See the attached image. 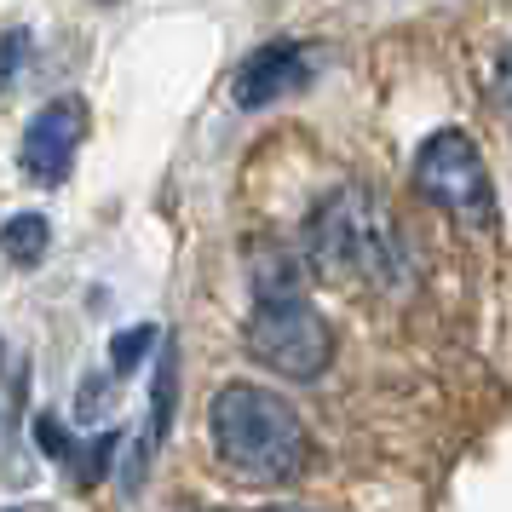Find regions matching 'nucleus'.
<instances>
[{"label":"nucleus","mask_w":512,"mask_h":512,"mask_svg":"<svg viewBox=\"0 0 512 512\" xmlns=\"http://www.w3.org/2000/svg\"><path fill=\"white\" fill-rule=\"evenodd\" d=\"M208 438L219 466L236 484H254V489L294 484L305 461H311V438H305L300 409L271 386H254V380H231V386L213 392Z\"/></svg>","instance_id":"obj_1"},{"label":"nucleus","mask_w":512,"mask_h":512,"mask_svg":"<svg viewBox=\"0 0 512 512\" xmlns=\"http://www.w3.org/2000/svg\"><path fill=\"white\" fill-rule=\"evenodd\" d=\"M305 265L334 282L392 288L403 277V248L369 190H328L305 219Z\"/></svg>","instance_id":"obj_2"},{"label":"nucleus","mask_w":512,"mask_h":512,"mask_svg":"<svg viewBox=\"0 0 512 512\" xmlns=\"http://www.w3.org/2000/svg\"><path fill=\"white\" fill-rule=\"evenodd\" d=\"M415 196L426 208L449 213L461 225H495V185L489 167L478 156V144L466 139L461 127H443L415 150Z\"/></svg>","instance_id":"obj_3"},{"label":"nucleus","mask_w":512,"mask_h":512,"mask_svg":"<svg viewBox=\"0 0 512 512\" xmlns=\"http://www.w3.org/2000/svg\"><path fill=\"white\" fill-rule=\"evenodd\" d=\"M248 351L282 380H317L334 363V328L305 294L259 300L248 317Z\"/></svg>","instance_id":"obj_4"},{"label":"nucleus","mask_w":512,"mask_h":512,"mask_svg":"<svg viewBox=\"0 0 512 512\" xmlns=\"http://www.w3.org/2000/svg\"><path fill=\"white\" fill-rule=\"evenodd\" d=\"M87 98H52L47 110H35V121L24 127V150L18 162L35 185H64L75 167V150L87 139Z\"/></svg>","instance_id":"obj_5"},{"label":"nucleus","mask_w":512,"mask_h":512,"mask_svg":"<svg viewBox=\"0 0 512 512\" xmlns=\"http://www.w3.org/2000/svg\"><path fill=\"white\" fill-rule=\"evenodd\" d=\"M317 47H305V41H271V47H259L254 58H242V70L231 81V104L236 110H271L282 98H294L311 87V75H317Z\"/></svg>","instance_id":"obj_6"},{"label":"nucleus","mask_w":512,"mask_h":512,"mask_svg":"<svg viewBox=\"0 0 512 512\" xmlns=\"http://www.w3.org/2000/svg\"><path fill=\"white\" fill-rule=\"evenodd\" d=\"M254 271V294L259 300H282V294H305V265L288 248H254L248 254Z\"/></svg>","instance_id":"obj_7"},{"label":"nucleus","mask_w":512,"mask_h":512,"mask_svg":"<svg viewBox=\"0 0 512 512\" xmlns=\"http://www.w3.org/2000/svg\"><path fill=\"white\" fill-rule=\"evenodd\" d=\"M47 242H52V225L41 213H12V219L0 225V254L12 259L18 271L41 265V259H47Z\"/></svg>","instance_id":"obj_8"},{"label":"nucleus","mask_w":512,"mask_h":512,"mask_svg":"<svg viewBox=\"0 0 512 512\" xmlns=\"http://www.w3.org/2000/svg\"><path fill=\"white\" fill-rule=\"evenodd\" d=\"M173 397H179V351L162 346V363H156V386H150V426H144V449H156V443L167 438Z\"/></svg>","instance_id":"obj_9"},{"label":"nucleus","mask_w":512,"mask_h":512,"mask_svg":"<svg viewBox=\"0 0 512 512\" xmlns=\"http://www.w3.org/2000/svg\"><path fill=\"white\" fill-rule=\"evenodd\" d=\"M156 346V328L150 323H133V328H121L116 340H110V374H133L144 363V351Z\"/></svg>","instance_id":"obj_10"},{"label":"nucleus","mask_w":512,"mask_h":512,"mask_svg":"<svg viewBox=\"0 0 512 512\" xmlns=\"http://www.w3.org/2000/svg\"><path fill=\"white\" fill-rule=\"evenodd\" d=\"M116 443H121V432H110V426H104L93 443H81V449H75V484H98V478L110 472V455H116Z\"/></svg>","instance_id":"obj_11"},{"label":"nucleus","mask_w":512,"mask_h":512,"mask_svg":"<svg viewBox=\"0 0 512 512\" xmlns=\"http://www.w3.org/2000/svg\"><path fill=\"white\" fill-rule=\"evenodd\" d=\"M29 47H35V41H29V29H6V35H0V98L12 93V81L24 75Z\"/></svg>","instance_id":"obj_12"},{"label":"nucleus","mask_w":512,"mask_h":512,"mask_svg":"<svg viewBox=\"0 0 512 512\" xmlns=\"http://www.w3.org/2000/svg\"><path fill=\"white\" fill-rule=\"evenodd\" d=\"M35 443H41V455H52V461H70L75 455V438L64 432L58 415H35Z\"/></svg>","instance_id":"obj_13"},{"label":"nucleus","mask_w":512,"mask_h":512,"mask_svg":"<svg viewBox=\"0 0 512 512\" xmlns=\"http://www.w3.org/2000/svg\"><path fill=\"white\" fill-rule=\"evenodd\" d=\"M495 104H501V121L512 127V47L501 52V70H495Z\"/></svg>","instance_id":"obj_14"},{"label":"nucleus","mask_w":512,"mask_h":512,"mask_svg":"<svg viewBox=\"0 0 512 512\" xmlns=\"http://www.w3.org/2000/svg\"><path fill=\"white\" fill-rule=\"evenodd\" d=\"M104 403H110V386H104V374H98V386H87V392H81V415H98Z\"/></svg>","instance_id":"obj_15"},{"label":"nucleus","mask_w":512,"mask_h":512,"mask_svg":"<svg viewBox=\"0 0 512 512\" xmlns=\"http://www.w3.org/2000/svg\"><path fill=\"white\" fill-rule=\"evenodd\" d=\"M104 6H110V0H104Z\"/></svg>","instance_id":"obj_16"}]
</instances>
